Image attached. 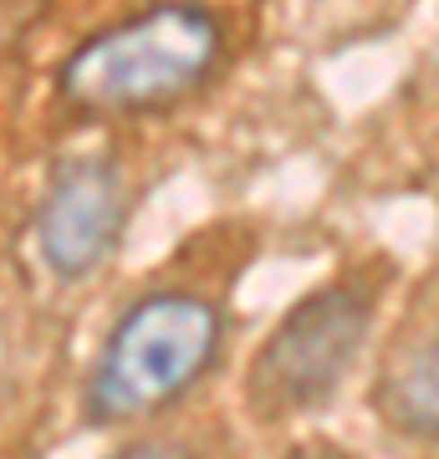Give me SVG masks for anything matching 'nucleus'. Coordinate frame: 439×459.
Instances as JSON below:
<instances>
[{"mask_svg": "<svg viewBox=\"0 0 439 459\" xmlns=\"http://www.w3.org/2000/svg\"><path fill=\"white\" fill-rule=\"evenodd\" d=\"M225 31L205 5L159 0L92 31L57 66V98L82 117H144L195 98L220 66Z\"/></svg>", "mask_w": 439, "mask_h": 459, "instance_id": "1", "label": "nucleus"}, {"mask_svg": "<svg viewBox=\"0 0 439 459\" xmlns=\"http://www.w3.org/2000/svg\"><path fill=\"white\" fill-rule=\"evenodd\" d=\"M220 312L195 291L138 296L102 337L87 377V419L133 424L180 403L220 358Z\"/></svg>", "mask_w": 439, "mask_h": 459, "instance_id": "2", "label": "nucleus"}, {"mask_svg": "<svg viewBox=\"0 0 439 459\" xmlns=\"http://www.w3.org/2000/svg\"><path fill=\"white\" fill-rule=\"evenodd\" d=\"M368 327H373V301L358 286H322L302 296L250 358L245 373L250 409L260 419H292L327 403L368 342Z\"/></svg>", "mask_w": 439, "mask_h": 459, "instance_id": "3", "label": "nucleus"}, {"mask_svg": "<svg viewBox=\"0 0 439 459\" xmlns=\"http://www.w3.org/2000/svg\"><path fill=\"white\" fill-rule=\"evenodd\" d=\"M128 195L108 159H72L51 174L36 204V246L62 281L92 276L123 235Z\"/></svg>", "mask_w": 439, "mask_h": 459, "instance_id": "4", "label": "nucleus"}, {"mask_svg": "<svg viewBox=\"0 0 439 459\" xmlns=\"http://www.w3.org/2000/svg\"><path fill=\"white\" fill-rule=\"evenodd\" d=\"M373 403L389 429H399L408 439L439 444V337L404 347L383 368Z\"/></svg>", "mask_w": 439, "mask_h": 459, "instance_id": "5", "label": "nucleus"}, {"mask_svg": "<svg viewBox=\"0 0 439 459\" xmlns=\"http://www.w3.org/2000/svg\"><path fill=\"white\" fill-rule=\"evenodd\" d=\"M113 459H189L184 455V449H174V444H128V449H123V455H113Z\"/></svg>", "mask_w": 439, "mask_h": 459, "instance_id": "6", "label": "nucleus"}, {"mask_svg": "<svg viewBox=\"0 0 439 459\" xmlns=\"http://www.w3.org/2000/svg\"><path fill=\"white\" fill-rule=\"evenodd\" d=\"M296 459H317V455H296Z\"/></svg>", "mask_w": 439, "mask_h": 459, "instance_id": "7", "label": "nucleus"}]
</instances>
